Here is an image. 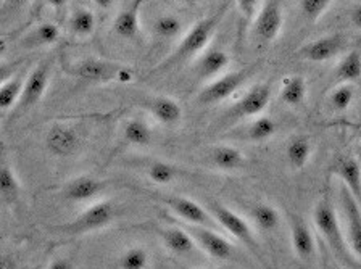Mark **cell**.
I'll return each instance as SVG.
<instances>
[{"label": "cell", "mask_w": 361, "mask_h": 269, "mask_svg": "<svg viewBox=\"0 0 361 269\" xmlns=\"http://www.w3.org/2000/svg\"><path fill=\"white\" fill-rule=\"evenodd\" d=\"M157 199L163 205H166L174 216L183 220L184 224H194V226H205L212 229L219 227L214 218L210 215V211L207 210V206L197 204L195 200L174 194H157Z\"/></svg>", "instance_id": "cell-7"}, {"label": "cell", "mask_w": 361, "mask_h": 269, "mask_svg": "<svg viewBox=\"0 0 361 269\" xmlns=\"http://www.w3.org/2000/svg\"><path fill=\"white\" fill-rule=\"evenodd\" d=\"M276 132H278V123L267 115L253 118L247 126V139L252 142H267L276 136Z\"/></svg>", "instance_id": "cell-31"}, {"label": "cell", "mask_w": 361, "mask_h": 269, "mask_svg": "<svg viewBox=\"0 0 361 269\" xmlns=\"http://www.w3.org/2000/svg\"><path fill=\"white\" fill-rule=\"evenodd\" d=\"M123 139L124 142L133 145V147H147V145L152 144L154 134H152V127L145 120L131 118V120L124 123Z\"/></svg>", "instance_id": "cell-26"}, {"label": "cell", "mask_w": 361, "mask_h": 269, "mask_svg": "<svg viewBox=\"0 0 361 269\" xmlns=\"http://www.w3.org/2000/svg\"><path fill=\"white\" fill-rule=\"evenodd\" d=\"M332 175L341 179L353 199L361 205V165L353 156H338L332 166Z\"/></svg>", "instance_id": "cell-17"}, {"label": "cell", "mask_w": 361, "mask_h": 269, "mask_svg": "<svg viewBox=\"0 0 361 269\" xmlns=\"http://www.w3.org/2000/svg\"><path fill=\"white\" fill-rule=\"evenodd\" d=\"M229 4L231 0H226L221 7L214 10L212 15L197 21V23L185 32L183 39H180V42L178 44V47L173 50V54L169 55L163 63L158 65L157 71H166L168 68H173V66H176L179 63H184V61H188L202 54L203 50L207 49L208 44H210L214 32L218 30V26L221 25L224 15L229 8Z\"/></svg>", "instance_id": "cell-1"}, {"label": "cell", "mask_w": 361, "mask_h": 269, "mask_svg": "<svg viewBox=\"0 0 361 269\" xmlns=\"http://www.w3.org/2000/svg\"><path fill=\"white\" fill-rule=\"evenodd\" d=\"M234 2L237 5V8H239L242 18L245 20V23L253 25V21H255L259 8H262L259 0H234Z\"/></svg>", "instance_id": "cell-38"}, {"label": "cell", "mask_w": 361, "mask_h": 269, "mask_svg": "<svg viewBox=\"0 0 361 269\" xmlns=\"http://www.w3.org/2000/svg\"><path fill=\"white\" fill-rule=\"evenodd\" d=\"M71 73L78 76L79 80L90 82H109L113 80H116L118 82H128L133 77L131 70L95 57L79 60L78 63L73 65Z\"/></svg>", "instance_id": "cell-6"}, {"label": "cell", "mask_w": 361, "mask_h": 269, "mask_svg": "<svg viewBox=\"0 0 361 269\" xmlns=\"http://www.w3.org/2000/svg\"><path fill=\"white\" fill-rule=\"evenodd\" d=\"M47 4L54 10H56V12H60V10H63L68 5V0H47Z\"/></svg>", "instance_id": "cell-42"}, {"label": "cell", "mask_w": 361, "mask_h": 269, "mask_svg": "<svg viewBox=\"0 0 361 269\" xmlns=\"http://www.w3.org/2000/svg\"><path fill=\"white\" fill-rule=\"evenodd\" d=\"M253 32L264 42H273L281 35L284 26V10L282 0H267L259 8L255 21H253Z\"/></svg>", "instance_id": "cell-10"}, {"label": "cell", "mask_w": 361, "mask_h": 269, "mask_svg": "<svg viewBox=\"0 0 361 269\" xmlns=\"http://www.w3.org/2000/svg\"><path fill=\"white\" fill-rule=\"evenodd\" d=\"M252 224L262 232H274L281 224V213L269 204H257L250 208Z\"/></svg>", "instance_id": "cell-28"}, {"label": "cell", "mask_w": 361, "mask_h": 269, "mask_svg": "<svg viewBox=\"0 0 361 269\" xmlns=\"http://www.w3.org/2000/svg\"><path fill=\"white\" fill-rule=\"evenodd\" d=\"M257 70L258 65L255 63L245 66V68L226 73V75L216 77V80H213L210 84H207V86L199 92V95H197V100H199L202 105H216L224 102V100L233 97V95L250 80L253 73Z\"/></svg>", "instance_id": "cell-4"}, {"label": "cell", "mask_w": 361, "mask_h": 269, "mask_svg": "<svg viewBox=\"0 0 361 269\" xmlns=\"http://www.w3.org/2000/svg\"><path fill=\"white\" fill-rule=\"evenodd\" d=\"M289 226L293 254L302 261H313L318 254V242H316L312 229L300 216H292Z\"/></svg>", "instance_id": "cell-14"}, {"label": "cell", "mask_w": 361, "mask_h": 269, "mask_svg": "<svg viewBox=\"0 0 361 269\" xmlns=\"http://www.w3.org/2000/svg\"><path fill=\"white\" fill-rule=\"evenodd\" d=\"M313 156V144L307 136L292 137L286 145V160L293 171L307 168Z\"/></svg>", "instance_id": "cell-22"}, {"label": "cell", "mask_w": 361, "mask_h": 269, "mask_svg": "<svg viewBox=\"0 0 361 269\" xmlns=\"http://www.w3.org/2000/svg\"><path fill=\"white\" fill-rule=\"evenodd\" d=\"M50 77H52V63L50 61H42L27 75L21 100L18 104L20 110H27L41 102L49 89Z\"/></svg>", "instance_id": "cell-13"}, {"label": "cell", "mask_w": 361, "mask_h": 269, "mask_svg": "<svg viewBox=\"0 0 361 269\" xmlns=\"http://www.w3.org/2000/svg\"><path fill=\"white\" fill-rule=\"evenodd\" d=\"M350 21H352V25L357 27V30H361V4L355 5V7L350 10Z\"/></svg>", "instance_id": "cell-40"}, {"label": "cell", "mask_w": 361, "mask_h": 269, "mask_svg": "<svg viewBox=\"0 0 361 269\" xmlns=\"http://www.w3.org/2000/svg\"><path fill=\"white\" fill-rule=\"evenodd\" d=\"M154 32L161 39H166V41H171V39H176L183 36L184 32V25L180 18L176 15H161L154 21Z\"/></svg>", "instance_id": "cell-33"}, {"label": "cell", "mask_w": 361, "mask_h": 269, "mask_svg": "<svg viewBox=\"0 0 361 269\" xmlns=\"http://www.w3.org/2000/svg\"><path fill=\"white\" fill-rule=\"evenodd\" d=\"M60 27L50 21H45L39 26L34 27L32 31L27 32V36L23 39V46L26 49H37V47H50L59 42L60 39Z\"/></svg>", "instance_id": "cell-25"}, {"label": "cell", "mask_w": 361, "mask_h": 269, "mask_svg": "<svg viewBox=\"0 0 361 269\" xmlns=\"http://www.w3.org/2000/svg\"><path fill=\"white\" fill-rule=\"evenodd\" d=\"M208 160L214 168L221 171H237L247 163V156L242 154V150L228 144H219L212 147L208 152Z\"/></svg>", "instance_id": "cell-20"}, {"label": "cell", "mask_w": 361, "mask_h": 269, "mask_svg": "<svg viewBox=\"0 0 361 269\" xmlns=\"http://www.w3.org/2000/svg\"><path fill=\"white\" fill-rule=\"evenodd\" d=\"M149 254L142 246H131L118 258V269H147Z\"/></svg>", "instance_id": "cell-36"}, {"label": "cell", "mask_w": 361, "mask_h": 269, "mask_svg": "<svg viewBox=\"0 0 361 269\" xmlns=\"http://www.w3.org/2000/svg\"><path fill=\"white\" fill-rule=\"evenodd\" d=\"M337 80L347 84L357 82L361 80V52L360 50H350V52L338 61Z\"/></svg>", "instance_id": "cell-32"}, {"label": "cell", "mask_w": 361, "mask_h": 269, "mask_svg": "<svg viewBox=\"0 0 361 269\" xmlns=\"http://www.w3.org/2000/svg\"><path fill=\"white\" fill-rule=\"evenodd\" d=\"M27 2H30V0H4V2H2L4 12H7V10L21 8L23 5H26Z\"/></svg>", "instance_id": "cell-41"}, {"label": "cell", "mask_w": 361, "mask_h": 269, "mask_svg": "<svg viewBox=\"0 0 361 269\" xmlns=\"http://www.w3.org/2000/svg\"><path fill=\"white\" fill-rule=\"evenodd\" d=\"M105 190V182L94 176H78L68 181L63 189H61V197L71 204H84V201H90L97 199Z\"/></svg>", "instance_id": "cell-15"}, {"label": "cell", "mask_w": 361, "mask_h": 269, "mask_svg": "<svg viewBox=\"0 0 361 269\" xmlns=\"http://www.w3.org/2000/svg\"><path fill=\"white\" fill-rule=\"evenodd\" d=\"M229 65V55L223 49H210L205 50L200 55V58L195 63V75L200 80H210V77L218 76L223 73Z\"/></svg>", "instance_id": "cell-21"}, {"label": "cell", "mask_w": 361, "mask_h": 269, "mask_svg": "<svg viewBox=\"0 0 361 269\" xmlns=\"http://www.w3.org/2000/svg\"><path fill=\"white\" fill-rule=\"evenodd\" d=\"M94 4L97 5L99 8L106 10V8H110L113 4H115V0H94Z\"/></svg>", "instance_id": "cell-43"}, {"label": "cell", "mask_w": 361, "mask_h": 269, "mask_svg": "<svg viewBox=\"0 0 361 269\" xmlns=\"http://www.w3.org/2000/svg\"><path fill=\"white\" fill-rule=\"evenodd\" d=\"M343 47H345V37L342 35H329L307 44V46L298 52V55L308 61L323 63V61L336 58L337 55L342 52Z\"/></svg>", "instance_id": "cell-16"}, {"label": "cell", "mask_w": 361, "mask_h": 269, "mask_svg": "<svg viewBox=\"0 0 361 269\" xmlns=\"http://www.w3.org/2000/svg\"><path fill=\"white\" fill-rule=\"evenodd\" d=\"M45 147L49 149V152L52 155L66 158V156L78 154V150L81 149V136L70 125L54 123L49 127L47 136H45Z\"/></svg>", "instance_id": "cell-12"}, {"label": "cell", "mask_w": 361, "mask_h": 269, "mask_svg": "<svg viewBox=\"0 0 361 269\" xmlns=\"http://www.w3.org/2000/svg\"><path fill=\"white\" fill-rule=\"evenodd\" d=\"M207 210L210 211V215L214 218V221L218 223L219 227H223L229 235H233L235 240H239L248 250L259 256V245L255 231H253V226L244 216H240L233 208L214 200L208 201Z\"/></svg>", "instance_id": "cell-3"}, {"label": "cell", "mask_w": 361, "mask_h": 269, "mask_svg": "<svg viewBox=\"0 0 361 269\" xmlns=\"http://www.w3.org/2000/svg\"><path fill=\"white\" fill-rule=\"evenodd\" d=\"M324 269H341L337 266V263H334V261H331V263H327V266L324 268Z\"/></svg>", "instance_id": "cell-44"}, {"label": "cell", "mask_w": 361, "mask_h": 269, "mask_svg": "<svg viewBox=\"0 0 361 269\" xmlns=\"http://www.w3.org/2000/svg\"><path fill=\"white\" fill-rule=\"evenodd\" d=\"M184 227L190 232L199 249L205 255L214 258V260H229L234 256V245L229 242L228 237L216 232V229L194 226V224H184Z\"/></svg>", "instance_id": "cell-9"}, {"label": "cell", "mask_w": 361, "mask_h": 269, "mask_svg": "<svg viewBox=\"0 0 361 269\" xmlns=\"http://www.w3.org/2000/svg\"><path fill=\"white\" fill-rule=\"evenodd\" d=\"M25 81V77L21 76H11L10 80H4L2 87H0V108L4 113H7L20 104Z\"/></svg>", "instance_id": "cell-30"}, {"label": "cell", "mask_w": 361, "mask_h": 269, "mask_svg": "<svg viewBox=\"0 0 361 269\" xmlns=\"http://www.w3.org/2000/svg\"><path fill=\"white\" fill-rule=\"evenodd\" d=\"M313 224L332 254L338 256L352 255L345 240V234H343L338 213L331 199L326 197V195L316 201L313 208Z\"/></svg>", "instance_id": "cell-2"}, {"label": "cell", "mask_w": 361, "mask_h": 269, "mask_svg": "<svg viewBox=\"0 0 361 269\" xmlns=\"http://www.w3.org/2000/svg\"><path fill=\"white\" fill-rule=\"evenodd\" d=\"M160 239L165 249L178 256H192L199 250V245L184 226L166 227L160 232Z\"/></svg>", "instance_id": "cell-19"}, {"label": "cell", "mask_w": 361, "mask_h": 269, "mask_svg": "<svg viewBox=\"0 0 361 269\" xmlns=\"http://www.w3.org/2000/svg\"><path fill=\"white\" fill-rule=\"evenodd\" d=\"M341 223L348 249L353 256L361 258V205L353 199L347 187H341Z\"/></svg>", "instance_id": "cell-8"}, {"label": "cell", "mask_w": 361, "mask_h": 269, "mask_svg": "<svg viewBox=\"0 0 361 269\" xmlns=\"http://www.w3.org/2000/svg\"><path fill=\"white\" fill-rule=\"evenodd\" d=\"M145 0H133L128 8L116 16L113 31L123 39H134L139 35V12Z\"/></svg>", "instance_id": "cell-23"}, {"label": "cell", "mask_w": 361, "mask_h": 269, "mask_svg": "<svg viewBox=\"0 0 361 269\" xmlns=\"http://www.w3.org/2000/svg\"><path fill=\"white\" fill-rule=\"evenodd\" d=\"M207 269H212V268H207Z\"/></svg>", "instance_id": "cell-45"}, {"label": "cell", "mask_w": 361, "mask_h": 269, "mask_svg": "<svg viewBox=\"0 0 361 269\" xmlns=\"http://www.w3.org/2000/svg\"><path fill=\"white\" fill-rule=\"evenodd\" d=\"M47 269H75V265L66 258H55L54 261H50Z\"/></svg>", "instance_id": "cell-39"}, {"label": "cell", "mask_w": 361, "mask_h": 269, "mask_svg": "<svg viewBox=\"0 0 361 269\" xmlns=\"http://www.w3.org/2000/svg\"><path fill=\"white\" fill-rule=\"evenodd\" d=\"M355 97V89L352 84L342 82L341 86H337L334 91L329 94V108L336 113H343L350 108V105L353 102Z\"/></svg>", "instance_id": "cell-35"}, {"label": "cell", "mask_w": 361, "mask_h": 269, "mask_svg": "<svg viewBox=\"0 0 361 269\" xmlns=\"http://www.w3.org/2000/svg\"><path fill=\"white\" fill-rule=\"evenodd\" d=\"M145 110L161 126H176L183 120V106L168 95H155L147 100Z\"/></svg>", "instance_id": "cell-18"}, {"label": "cell", "mask_w": 361, "mask_h": 269, "mask_svg": "<svg viewBox=\"0 0 361 269\" xmlns=\"http://www.w3.org/2000/svg\"><path fill=\"white\" fill-rule=\"evenodd\" d=\"M271 100L269 84L262 82L248 89L229 110V118L244 120V118H257L267 110Z\"/></svg>", "instance_id": "cell-11"}, {"label": "cell", "mask_w": 361, "mask_h": 269, "mask_svg": "<svg viewBox=\"0 0 361 269\" xmlns=\"http://www.w3.org/2000/svg\"><path fill=\"white\" fill-rule=\"evenodd\" d=\"M307 97V81L300 75L287 76L281 82L279 100L287 106H300Z\"/></svg>", "instance_id": "cell-24"}, {"label": "cell", "mask_w": 361, "mask_h": 269, "mask_svg": "<svg viewBox=\"0 0 361 269\" xmlns=\"http://www.w3.org/2000/svg\"><path fill=\"white\" fill-rule=\"evenodd\" d=\"M70 30L78 37H87L95 30V16L87 8H78L70 18Z\"/></svg>", "instance_id": "cell-34"}, {"label": "cell", "mask_w": 361, "mask_h": 269, "mask_svg": "<svg viewBox=\"0 0 361 269\" xmlns=\"http://www.w3.org/2000/svg\"><path fill=\"white\" fill-rule=\"evenodd\" d=\"M145 175L157 186H168L183 175V170H179L176 165L169 163V161L155 158L149 160V163L145 165Z\"/></svg>", "instance_id": "cell-29"}, {"label": "cell", "mask_w": 361, "mask_h": 269, "mask_svg": "<svg viewBox=\"0 0 361 269\" xmlns=\"http://www.w3.org/2000/svg\"><path fill=\"white\" fill-rule=\"evenodd\" d=\"M116 216L118 206L110 200H100L87 206L75 221L68 223L63 227V231L73 235L100 231V229L110 226Z\"/></svg>", "instance_id": "cell-5"}, {"label": "cell", "mask_w": 361, "mask_h": 269, "mask_svg": "<svg viewBox=\"0 0 361 269\" xmlns=\"http://www.w3.org/2000/svg\"><path fill=\"white\" fill-rule=\"evenodd\" d=\"M20 195L21 184L18 176H16V171L8 161H4L2 168H0V197H2L5 205L13 206L20 200Z\"/></svg>", "instance_id": "cell-27"}, {"label": "cell", "mask_w": 361, "mask_h": 269, "mask_svg": "<svg viewBox=\"0 0 361 269\" xmlns=\"http://www.w3.org/2000/svg\"><path fill=\"white\" fill-rule=\"evenodd\" d=\"M334 0H300L302 16L310 23H316L323 16Z\"/></svg>", "instance_id": "cell-37"}]
</instances>
